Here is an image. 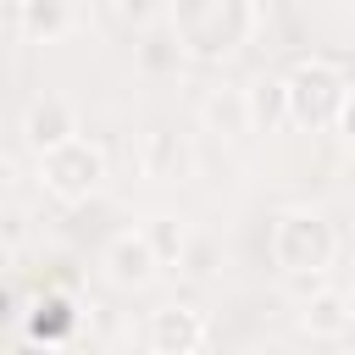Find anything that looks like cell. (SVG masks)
<instances>
[{
	"label": "cell",
	"mask_w": 355,
	"mask_h": 355,
	"mask_svg": "<svg viewBox=\"0 0 355 355\" xmlns=\"http://www.w3.org/2000/svg\"><path fill=\"white\" fill-rule=\"evenodd\" d=\"M166 28L189 61H233L255 33V0H172Z\"/></svg>",
	"instance_id": "obj_1"
},
{
	"label": "cell",
	"mask_w": 355,
	"mask_h": 355,
	"mask_svg": "<svg viewBox=\"0 0 355 355\" xmlns=\"http://www.w3.org/2000/svg\"><path fill=\"white\" fill-rule=\"evenodd\" d=\"M105 178H111V155H105V144L83 139V133L39 150V189L61 205H89L105 189Z\"/></svg>",
	"instance_id": "obj_2"
},
{
	"label": "cell",
	"mask_w": 355,
	"mask_h": 355,
	"mask_svg": "<svg viewBox=\"0 0 355 355\" xmlns=\"http://www.w3.org/2000/svg\"><path fill=\"white\" fill-rule=\"evenodd\" d=\"M283 105H288V128H300V133H327V128L344 116V105H349V78H344L333 61L311 55V61H300V67L283 78Z\"/></svg>",
	"instance_id": "obj_3"
},
{
	"label": "cell",
	"mask_w": 355,
	"mask_h": 355,
	"mask_svg": "<svg viewBox=\"0 0 355 355\" xmlns=\"http://www.w3.org/2000/svg\"><path fill=\"white\" fill-rule=\"evenodd\" d=\"M266 250H272V266L283 277H294V272H327L333 255H338V233L316 211H277L272 233H266Z\"/></svg>",
	"instance_id": "obj_4"
},
{
	"label": "cell",
	"mask_w": 355,
	"mask_h": 355,
	"mask_svg": "<svg viewBox=\"0 0 355 355\" xmlns=\"http://www.w3.org/2000/svg\"><path fill=\"white\" fill-rule=\"evenodd\" d=\"M144 344H150L155 355H194V349L211 344V327H205V316L189 311V305H161V311H150Z\"/></svg>",
	"instance_id": "obj_5"
},
{
	"label": "cell",
	"mask_w": 355,
	"mask_h": 355,
	"mask_svg": "<svg viewBox=\"0 0 355 355\" xmlns=\"http://www.w3.org/2000/svg\"><path fill=\"white\" fill-rule=\"evenodd\" d=\"M155 272H161V261H155V250H150L144 227L116 233V239L105 244V277H111L116 288H144Z\"/></svg>",
	"instance_id": "obj_6"
},
{
	"label": "cell",
	"mask_w": 355,
	"mask_h": 355,
	"mask_svg": "<svg viewBox=\"0 0 355 355\" xmlns=\"http://www.w3.org/2000/svg\"><path fill=\"white\" fill-rule=\"evenodd\" d=\"M349 322H355V311H349V300H344L338 288H311V294H300V333H305V338L333 344V338L349 333Z\"/></svg>",
	"instance_id": "obj_7"
},
{
	"label": "cell",
	"mask_w": 355,
	"mask_h": 355,
	"mask_svg": "<svg viewBox=\"0 0 355 355\" xmlns=\"http://www.w3.org/2000/svg\"><path fill=\"white\" fill-rule=\"evenodd\" d=\"M72 133H78V116H72V105H67L61 94L28 100V111H22V139H28L33 155L50 150V144H61V139H72Z\"/></svg>",
	"instance_id": "obj_8"
},
{
	"label": "cell",
	"mask_w": 355,
	"mask_h": 355,
	"mask_svg": "<svg viewBox=\"0 0 355 355\" xmlns=\"http://www.w3.org/2000/svg\"><path fill=\"white\" fill-rule=\"evenodd\" d=\"M200 128L216 133V139H244V133H255V122H250V89H211V94L200 100Z\"/></svg>",
	"instance_id": "obj_9"
},
{
	"label": "cell",
	"mask_w": 355,
	"mask_h": 355,
	"mask_svg": "<svg viewBox=\"0 0 355 355\" xmlns=\"http://www.w3.org/2000/svg\"><path fill=\"white\" fill-rule=\"evenodd\" d=\"M139 166H144V178L172 183V178H183V172H189V150L178 144V133L150 128V133H144V144H139Z\"/></svg>",
	"instance_id": "obj_10"
},
{
	"label": "cell",
	"mask_w": 355,
	"mask_h": 355,
	"mask_svg": "<svg viewBox=\"0 0 355 355\" xmlns=\"http://www.w3.org/2000/svg\"><path fill=\"white\" fill-rule=\"evenodd\" d=\"M17 33L22 44H50L67 33V0H22L17 6Z\"/></svg>",
	"instance_id": "obj_11"
},
{
	"label": "cell",
	"mask_w": 355,
	"mask_h": 355,
	"mask_svg": "<svg viewBox=\"0 0 355 355\" xmlns=\"http://www.w3.org/2000/svg\"><path fill=\"white\" fill-rule=\"evenodd\" d=\"M72 327H78V311H72V300H67V294H39V300L28 305V333H33V338L61 344Z\"/></svg>",
	"instance_id": "obj_12"
},
{
	"label": "cell",
	"mask_w": 355,
	"mask_h": 355,
	"mask_svg": "<svg viewBox=\"0 0 355 355\" xmlns=\"http://www.w3.org/2000/svg\"><path fill=\"white\" fill-rule=\"evenodd\" d=\"M250 122H255V128H266V133H277V128L288 122L283 78H261V83H250Z\"/></svg>",
	"instance_id": "obj_13"
},
{
	"label": "cell",
	"mask_w": 355,
	"mask_h": 355,
	"mask_svg": "<svg viewBox=\"0 0 355 355\" xmlns=\"http://www.w3.org/2000/svg\"><path fill=\"white\" fill-rule=\"evenodd\" d=\"M133 50H139V67H144V72H178V61H183V50H178V39H172V28H166V33H155V28H150V33H139V44H133Z\"/></svg>",
	"instance_id": "obj_14"
},
{
	"label": "cell",
	"mask_w": 355,
	"mask_h": 355,
	"mask_svg": "<svg viewBox=\"0 0 355 355\" xmlns=\"http://www.w3.org/2000/svg\"><path fill=\"white\" fill-rule=\"evenodd\" d=\"M144 239H150V250H155L161 266H178V255H183V244H189V233L178 227V216H150V222H144Z\"/></svg>",
	"instance_id": "obj_15"
},
{
	"label": "cell",
	"mask_w": 355,
	"mask_h": 355,
	"mask_svg": "<svg viewBox=\"0 0 355 355\" xmlns=\"http://www.w3.org/2000/svg\"><path fill=\"white\" fill-rule=\"evenodd\" d=\"M111 17L128 28V33H150L161 22V0H111Z\"/></svg>",
	"instance_id": "obj_16"
},
{
	"label": "cell",
	"mask_w": 355,
	"mask_h": 355,
	"mask_svg": "<svg viewBox=\"0 0 355 355\" xmlns=\"http://www.w3.org/2000/svg\"><path fill=\"white\" fill-rule=\"evenodd\" d=\"M178 272L194 277V283H205V277L216 272V244H211V239H189L183 255H178Z\"/></svg>",
	"instance_id": "obj_17"
},
{
	"label": "cell",
	"mask_w": 355,
	"mask_h": 355,
	"mask_svg": "<svg viewBox=\"0 0 355 355\" xmlns=\"http://www.w3.org/2000/svg\"><path fill=\"white\" fill-rule=\"evenodd\" d=\"M17 316V294H11V283H0V327Z\"/></svg>",
	"instance_id": "obj_18"
}]
</instances>
